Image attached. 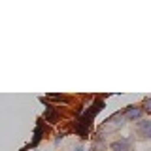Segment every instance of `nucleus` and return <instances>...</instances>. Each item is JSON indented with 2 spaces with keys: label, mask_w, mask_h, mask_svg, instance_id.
Here are the masks:
<instances>
[{
  "label": "nucleus",
  "mask_w": 151,
  "mask_h": 151,
  "mask_svg": "<svg viewBox=\"0 0 151 151\" xmlns=\"http://www.w3.org/2000/svg\"><path fill=\"white\" fill-rule=\"evenodd\" d=\"M111 151H132V142L129 138H123V140H115L110 144Z\"/></svg>",
  "instance_id": "7ed1b4c3"
},
{
  "label": "nucleus",
  "mask_w": 151,
  "mask_h": 151,
  "mask_svg": "<svg viewBox=\"0 0 151 151\" xmlns=\"http://www.w3.org/2000/svg\"><path fill=\"white\" fill-rule=\"evenodd\" d=\"M142 115H144V111H142V106H138V104L127 106L125 110H123V113H121V117H125L127 121H140Z\"/></svg>",
  "instance_id": "f03ea898"
},
{
  "label": "nucleus",
  "mask_w": 151,
  "mask_h": 151,
  "mask_svg": "<svg viewBox=\"0 0 151 151\" xmlns=\"http://www.w3.org/2000/svg\"><path fill=\"white\" fill-rule=\"evenodd\" d=\"M40 100L45 104V110H44V119H45L47 123H51V125H57V123L60 121V111L57 110V108L53 106V104L45 102L44 98H40Z\"/></svg>",
  "instance_id": "f257e3e1"
},
{
  "label": "nucleus",
  "mask_w": 151,
  "mask_h": 151,
  "mask_svg": "<svg viewBox=\"0 0 151 151\" xmlns=\"http://www.w3.org/2000/svg\"><path fill=\"white\" fill-rule=\"evenodd\" d=\"M136 130L140 132L142 138H149V136H151V121H149V119H140V121H136Z\"/></svg>",
  "instance_id": "20e7f679"
},
{
  "label": "nucleus",
  "mask_w": 151,
  "mask_h": 151,
  "mask_svg": "<svg viewBox=\"0 0 151 151\" xmlns=\"http://www.w3.org/2000/svg\"><path fill=\"white\" fill-rule=\"evenodd\" d=\"M74 151H83V145H78V147H76Z\"/></svg>",
  "instance_id": "423d86ee"
},
{
  "label": "nucleus",
  "mask_w": 151,
  "mask_h": 151,
  "mask_svg": "<svg viewBox=\"0 0 151 151\" xmlns=\"http://www.w3.org/2000/svg\"><path fill=\"white\" fill-rule=\"evenodd\" d=\"M47 100H55V102H68L66 94H47Z\"/></svg>",
  "instance_id": "39448f33"
}]
</instances>
